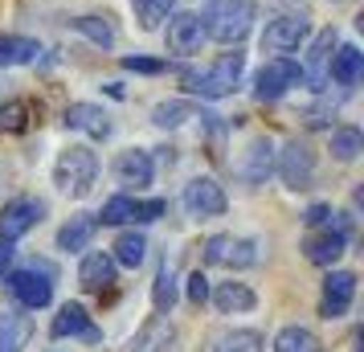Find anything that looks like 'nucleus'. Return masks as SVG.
I'll use <instances>...</instances> for the list:
<instances>
[{
    "label": "nucleus",
    "instance_id": "11",
    "mask_svg": "<svg viewBox=\"0 0 364 352\" xmlns=\"http://www.w3.org/2000/svg\"><path fill=\"white\" fill-rule=\"evenodd\" d=\"M50 336L53 340H66V336H78V340H86V344H99L102 332L90 324V316H86V307L82 303H66L58 316H53L50 324Z\"/></svg>",
    "mask_w": 364,
    "mask_h": 352
},
{
    "label": "nucleus",
    "instance_id": "5",
    "mask_svg": "<svg viewBox=\"0 0 364 352\" xmlns=\"http://www.w3.org/2000/svg\"><path fill=\"white\" fill-rule=\"evenodd\" d=\"M299 82H303V66H295L291 58H270V62L258 70V78H254V99L258 102H274Z\"/></svg>",
    "mask_w": 364,
    "mask_h": 352
},
{
    "label": "nucleus",
    "instance_id": "19",
    "mask_svg": "<svg viewBox=\"0 0 364 352\" xmlns=\"http://www.w3.org/2000/svg\"><path fill=\"white\" fill-rule=\"evenodd\" d=\"M168 344H172V324H168V316L160 311V316H151L148 324L135 332L127 352H168Z\"/></svg>",
    "mask_w": 364,
    "mask_h": 352
},
{
    "label": "nucleus",
    "instance_id": "31",
    "mask_svg": "<svg viewBox=\"0 0 364 352\" xmlns=\"http://www.w3.org/2000/svg\"><path fill=\"white\" fill-rule=\"evenodd\" d=\"M132 9H135V21H139L144 29H156V25L172 13V0H132Z\"/></svg>",
    "mask_w": 364,
    "mask_h": 352
},
{
    "label": "nucleus",
    "instance_id": "6",
    "mask_svg": "<svg viewBox=\"0 0 364 352\" xmlns=\"http://www.w3.org/2000/svg\"><path fill=\"white\" fill-rule=\"evenodd\" d=\"M205 262L209 267H230V270H246L258 262V246L250 238H233V234H213L205 242Z\"/></svg>",
    "mask_w": 364,
    "mask_h": 352
},
{
    "label": "nucleus",
    "instance_id": "4",
    "mask_svg": "<svg viewBox=\"0 0 364 352\" xmlns=\"http://www.w3.org/2000/svg\"><path fill=\"white\" fill-rule=\"evenodd\" d=\"M0 283H9V291H13V299L21 303V307H29V311H37V307H50L53 299V283H50V267H25V270H9Z\"/></svg>",
    "mask_w": 364,
    "mask_h": 352
},
{
    "label": "nucleus",
    "instance_id": "7",
    "mask_svg": "<svg viewBox=\"0 0 364 352\" xmlns=\"http://www.w3.org/2000/svg\"><path fill=\"white\" fill-rule=\"evenodd\" d=\"M279 176L287 188H311L315 181V151L303 144V139H287L279 151Z\"/></svg>",
    "mask_w": 364,
    "mask_h": 352
},
{
    "label": "nucleus",
    "instance_id": "16",
    "mask_svg": "<svg viewBox=\"0 0 364 352\" xmlns=\"http://www.w3.org/2000/svg\"><path fill=\"white\" fill-rule=\"evenodd\" d=\"M151 156L144 148H127V151H119V160H115V176L123 181V185H132V188H144L151 185Z\"/></svg>",
    "mask_w": 364,
    "mask_h": 352
},
{
    "label": "nucleus",
    "instance_id": "23",
    "mask_svg": "<svg viewBox=\"0 0 364 352\" xmlns=\"http://www.w3.org/2000/svg\"><path fill=\"white\" fill-rule=\"evenodd\" d=\"M213 303H217V311H221V316H230V311H254L258 295H254L246 283H221L213 291Z\"/></svg>",
    "mask_w": 364,
    "mask_h": 352
},
{
    "label": "nucleus",
    "instance_id": "27",
    "mask_svg": "<svg viewBox=\"0 0 364 352\" xmlns=\"http://www.w3.org/2000/svg\"><path fill=\"white\" fill-rule=\"evenodd\" d=\"M144 258H148V238L144 234H132V230H127V234L115 238V262L119 267H139Z\"/></svg>",
    "mask_w": 364,
    "mask_h": 352
},
{
    "label": "nucleus",
    "instance_id": "13",
    "mask_svg": "<svg viewBox=\"0 0 364 352\" xmlns=\"http://www.w3.org/2000/svg\"><path fill=\"white\" fill-rule=\"evenodd\" d=\"M200 41H205V25H200L197 13H176V17L168 21V50L188 58V53L200 50Z\"/></svg>",
    "mask_w": 364,
    "mask_h": 352
},
{
    "label": "nucleus",
    "instance_id": "8",
    "mask_svg": "<svg viewBox=\"0 0 364 352\" xmlns=\"http://www.w3.org/2000/svg\"><path fill=\"white\" fill-rule=\"evenodd\" d=\"M307 33H311L307 17H274V21H266V29H262V50L282 58V53L299 50L307 41Z\"/></svg>",
    "mask_w": 364,
    "mask_h": 352
},
{
    "label": "nucleus",
    "instance_id": "30",
    "mask_svg": "<svg viewBox=\"0 0 364 352\" xmlns=\"http://www.w3.org/2000/svg\"><path fill=\"white\" fill-rule=\"evenodd\" d=\"M184 119H197V107L193 102H160L151 111V123L156 127H181Z\"/></svg>",
    "mask_w": 364,
    "mask_h": 352
},
{
    "label": "nucleus",
    "instance_id": "33",
    "mask_svg": "<svg viewBox=\"0 0 364 352\" xmlns=\"http://www.w3.org/2000/svg\"><path fill=\"white\" fill-rule=\"evenodd\" d=\"M213 352H262V336L258 332H225L221 340H217V348Z\"/></svg>",
    "mask_w": 364,
    "mask_h": 352
},
{
    "label": "nucleus",
    "instance_id": "9",
    "mask_svg": "<svg viewBox=\"0 0 364 352\" xmlns=\"http://www.w3.org/2000/svg\"><path fill=\"white\" fill-rule=\"evenodd\" d=\"M41 218H46V205L37 201V197H17V201L4 205V213H0V238H4V242H17V238H25Z\"/></svg>",
    "mask_w": 364,
    "mask_h": 352
},
{
    "label": "nucleus",
    "instance_id": "2",
    "mask_svg": "<svg viewBox=\"0 0 364 352\" xmlns=\"http://www.w3.org/2000/svg\"><path fill=\"white\" fill-rule=\"evenodd\" d=\"M254 17H258V4L254 0H213L205 9V37H213L221 46H237L242 37L254 29Z\"/></svg>",
    "mask_w": 364,
    "mask_h": 352
},
{
    "label": "nucleus",
    "instance_id": "29",
    "mask_svg": "<svg viewBox=\"0 0 364 352\" xmlns=\"http://www.w3.org/2000/svg\"><path fill=\"white\" fill-rule=\"evenodd\" d=\"M151 303H156V311H172V303H176V274H172V262H164L160 274H156Z\"/></svg>",
    "mask_w": 364,
    "mask_h": 352
},
{
    "label": "nucleus",
    "instance_id": "12",
    "mask_svg": "<svg viewBox=\"0 0 364 352\" xmlns=\"http://www.w3.org/2000/svg\"><path fill=\"white\" fill-rule=\"evenodd\" d=\"M352 299H356V274L352 270H331L328 279H323V316L328 319H340L352 307Z\"/></svg>",
    "mask_w": 364,
    "mask_h": 352
},
{
    "label": "nucleus",
    "instance_id": "20",
    "mask_svg": "<svg viewBox=\"0 0 364 352\" xmlns=\"http://www.w3.org/2000/svg\"><path fill=\"white\" fill-rule=\"evenodd\" d=\"M364 74V53L356 46H340L331 53V66H328V78H336L340 86H356Z\"/></svg>",
    "mask_w": 364,
    "mask_h": 352
},
{
    "label": "nucleus",
    "instance_id": "38",
    "mask_svg": "<svg viewBox=\"0 0 364 352\" xmlns=\"http://www.w3.org/2000/svg\"><path fill=\"white\" fill-rule=\"evenodd\" d=\"M123 70H135V74H160L164 62H156V58H123Z\"/></svg>",
    "mask_w": 364,
    "mask_h": 352
},
{
    "label": "nucleus",
    "instance_id": "14",
    "mask_svg": "<svg viewBox=\"0 0 364 352\" xmlns=\"http://www.w3.org/2000/svg\"><path fill=\"white\" fill-rule=\"evenodd\" d=\"M336 46H340V37H336V29H319L311 41V50H307V70H303V78L315 86L328 82V66H331V53H336Z\"/></svg>",
    "mask_w": 364,
    "mask_h": 352
},
{
    "label": "nucleus",
    "instance_id": "3",
    "mask_svg": "<svg viewBox=\"0 0 364 352\" xmlns=\"http://www.w3.org/2000/svg\"><path fill=\"white\" fill-rule=\"evenodd\" d=\"M95 176H99V160H95V151L82 148V144H70V148L58 156V164H53V185L62 188L66 197H86L90 185H95Z\"/></svg>",
    "mask_w": 364,
    "mask_h": 352
},
{
    "label": "nucleus",
    "instance_id": "25",
    "mask_svg": "<svg viewBox=\"0 0 364 352\" xmlns=\"http://www.w3.org/2000/svg\"><path fill=\"white\" fill-rule=\"evenodd\" d=\"M41 46H37L33 37H0V66H25V62H33Z\"/></svg>",
    "mask_w": 364,
    "mask_h": 352
},
{
    "label": "nucleus",
    "instance_id": "40",
    "mask_svg": "<svg viewBox=\"0 0 364 352\" xmlns=\"http://www.w3.org/2000/svg\"><path fill=\"white\" fill-rule=\"evenodd\" d=\"M13 242H4V238H0V279H4V274H9V267H13Z\"/></svg>",
    "mask_w": 364,
    "mask_h": 352
},
{
    "label": "nucleus",
    "instance_id": "10",
    "mask_svg": "<svg viewBox=\"0 0 364 352\" xmlns=\"http://www.w3.org/2000/svg\"><path fill=\"white\" fill-rule=\"evenodd\" d=\"M225 193H221V185L217 181H209V176H197L193 185L184 188V209L193 213V218H221L225 213Z\"/></svg>",
    "mask_w": 364,
    "mask_h": 352
},
{
    "label": "nucleus",
    "instance_id": "28",
    "mask_svg": "<svg viewBox=\"0 0 364 352\" xmlns=\"http://www.w3.org/2000/svg\"><path fill=\"white\" fill-rule=\"evenodd\" d=\"M360 151H364L360 127H336V132H331V156H336V160H356Z\"/></svg>",
    "mask_w": 364,
    "mask_h": 352
},
{
    "label": "nucleus",
    "instance_id": "36",
    "mask_svg": "<svg viewBox=\"0 0 364 352\" xmlns=\"http://www.w3.org/2000/svg\"><path fill=\"white\" fill-rule=\"evenodd\" d=\"M168 213V201H135V221H160Z\"/></svg>",
    "mask_w": 364,
    "mask_h": 352
},
{
    "label": "nucleus",
    "instance_id": "18",
    "mask_svg": "<svg viewBox=\"0 0 364 352\" xmlns=\"http://www.w3.org/2000/svg\"><path fill=\"white\" fill-rule=\"evenodd\" d=\"M78 283L82 291H102V287L115 283V258L102 250H90L82 258V267H78Z\"/></svg>",
    "mask_w": 364,
    "mask_h": 352
},
{
    "label": "nucleus",
    "instance_id": "35",
    "mask_svg": "<svg viewBox=\"0 0 364 352\" xmlns=\"http://www.w3.org/2000/svg\"><path fill=\"white\" fill-rule=\"evenodd\" d=\"M74 29H78V33H86L95 46H107V50L115 46V29H111L102 17H78V21H74Z\"/></svg>",
    "mask_w": 364,
    "mask_h": 352
},
{
    "label": "nucleus",
    "instance_id": "39",
    "mask_svg": "<svg viewBox=\"0 0 364 352\" xmlns=\"http://www.w3.org/2000/svg\"><path fill=\"white\" fill-rule=\"evenodd\" d=\"M328 218H331V209L328 205H311V209H307V225H328Z\"/></svg>",
    "mask_w": 364,
    "mask_h": 352
},
{
    "label": "nucleus",
    "instance_id": "17",
    "mask_svg": "<svg viewBox=\"0 0 364 352\" xmlns=\"http://www.w3.org/2000/svg\"><path fill=\"white\" fill-rule=\"evenodd\" d=\"M66 127L95 135V139H107V135H111V119H107V111L95 107V102H74L66 111Z\"/></svg>",
    "mask_w": 364,
    "mask_h": 352
},
{
    "label": "nucleus",
    "instance_id": "1",
    "mask_svg": "<svg viewBox=\"0 0 364 352\" xmlns=\"http://www.w3.org/2000/svg\"><path fill=\"white\" fill-rule=\"evenodd\" d=\"M242 70H246V53H221L213 66L205 70H188L181 82L188 95H197V99H225V95H233L237 90V82H242Z\"/></svg>",
    "mask_w": 364,
    "mask_h": 352
},
{
    "label": "nucleus",
    "instance_id": "34",
    "mask_svg": "<svg viewBox=\"0 0 364 352\" xmlns=\"http://www.w3.org/2000/svg\"><path fill=\"white\" fill-rule=\"evenodd\" d=\"M25 127H29V102H21V99L4 102V107H0V132L17 135V132H25Z\"/></svg>",
    "mask_w": 364,
    "mask_h": 352
},
{
    "label": "nucleus",
    "instance_id": "22",
    "mask_svg": "<svg viewBox=\"0 0 364 352\" xmlns=\"http://www.w3.org/2000/svg\"><path fill=\"white\" fill-rule=\"evenodd\" d=\"M95 230H99V218H70L62 230H58V246L62 250H70V254H78V250H86L90 246V238H95Z\"/></svg>",
    "mask_w": 364,
    "mask_h": 352
},
{
    "label": "nucleus",
    "instance_id": "32",
    "mask_svg": "<svg viewBox=\"0 0 364 352\" xmlns=\"http://www.w3.org/2000/svg\"><path fill=\"white\" fill-rule=\"evenodd\" d=\"M99 221L102 225H127V221H135V197H111L102 205Z\"/></svg>",
    "mask_w": 364,
    "mask_h": 352
},
{
    "label": "nucleus",
    "instance_id": "24",
    "mask_svg": "<svg viewBox=\"0 0 364 352\" xmlns=\"http://www.w3.org/2000/svg\"><path fill=\"white\" fill-rule=\"evenodd\" d=\"M270 168H274V156H270V139H254L246 151V164H242V176H246L250 185H258L270 176Z\"/></svg>",
    "mask_w": 364,
    "mask_h": 352
},
{
    "label": "nucleus",
    "instance_id": "37",
    "mask_svg": "<svg viewBox=\"0 0 364 352\" xmlns=\"http://www.w3.org/2000/svg\"><path fill=\"white\" fill-rule=\"evenodd\" d=\"M209 299V279H205V274H200V270H193V274H188V303H205Z\"/></svg>",
    "mask_w": 364,
    "mask_h": 352
},
{
    "label": "nucleus",
    "instance_id": "15",
    "mask_svg": "<svg viewBox=\"0 0 364 352\" xmlns=\"http://www.w3.org/2000/svg\"><path fill=\"white\" fill-rule=\"evenodd\" d=\"M348 250V234H340V230H319V234H311L307 242H303V254H307V262H315V267H331L340 254Z\"/></svg>",
    "mask_w": 364,
    "mask_h": 352
},
{
    "label": "nucleus",
    "instance_id": "21",
    "mask_svg": "<svg viewBox=\"0 0 364 352\" xmlns=\"http://www.w3.org/2000/svg\"><path fill=\"white\" fill-rule=\"evenodd\" d=\"M33 340V319L21 316V311H9L0 319V352H21Z\"/></svg>",
    "mask_w": 364,
    "mask_h": 352
},
{
    "label": "nucleus",
    "instance_id": "26",
    "mask_svg": "<svg viewBox=\"0 0 364 352\" xmlns=\"http://www.w3.org/2000/svg\"><path fill=\"white\" fill-rule=\"evenodd\" d=\"M274 352H323V348H319V336H315L311 328H299V324H291V328H282V332H279Z\"/></svg>",
    "mask_w": 364,
    "mask_h": 352
}]
</instances>
